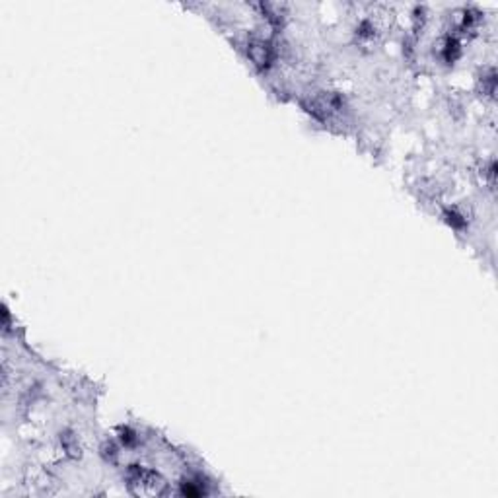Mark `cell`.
I'll use <instances>...</instances> for the list:
<instances>
[{
    "mask_svg": "<svg viewBox=\"0 0 498 498\" xmlns=\"http://www.w3.org/2000/svg\"><path fill=\"white\" fill-rule=\"evenodd\" d=\"M127 479L131 490L135 495H140V497H158V495L166 492V483H164V479L160 477L156 471L133 465V467L128 469Z\"/></svg>",
    "mask_w": 498,
    "mask_h": 498,
    "instance_id": "obj_1",
    "label": "cell"
},
{
    "mask_svg": "<svg viewBox=\"0 0 498 498\" xmlns=\"http://www.w3.org/2000/svg\"><path fill=\"white\" fill-rule=\"evenodd\" d=\"M247 55H249V59L254 60L255 67H259V69H269L274 59L273 47H271L269 41L265 40L251 41L249 47H247Z\"/></svg>",
    "mask_w": 498,
    "mask_h": 498,
    "instance_id": "obj_2",
    "label": "cell"
},
{
    "mask_svg": "<svg viewBox=\"0 0 498 498\" xmlns=\"http://www.w3.org/2000/svg\"><path fill=\"white\" fill-rule=\"evenodd\" d=\"M438 53L440 57L446 60V63H454V60L459 57V53H461V49H459V41L456 40V38H451V35L442 38V40L438 41Z\"/></svg>",
    "mask_w": 498,
    "mask_h": 498,
    "instance_id": "obj_3",
    "label": "cell"
}]
</instances>
